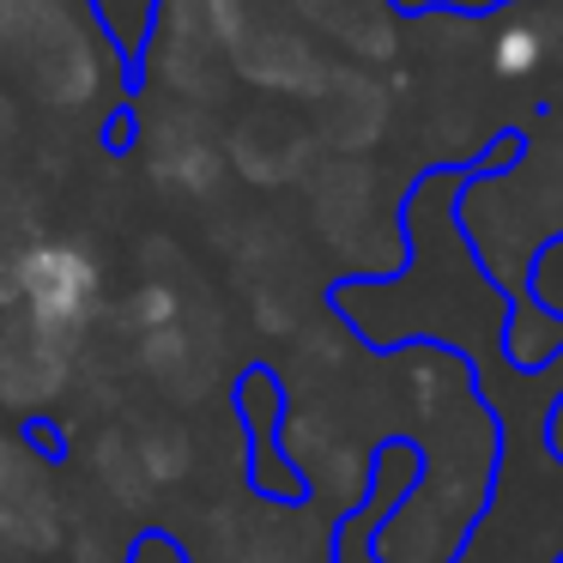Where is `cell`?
I'll return each instance as SVG.
<instances>
[{
	"instance_id": "1",
	"label": "cell",
	"mask_w": 563,
	"mask_h": 563,
	"mask_svg": "<svg viewBox=\"0 0 563 563\" xmlns=\"http://www.w3.org/2000/svg\"><path fill=\"white\" fill-rule=\"evenodd\" d=\"M13 291H19L13 309L25 321H37L55 340L79 345L103 303L98 255L79 243H62V236H31V243L13 249Z\"/></svg>"
},
{
	"instance_id": "2",
	"label": "cell",
	"mask_w": 563,
	"mask_h": 563,
	"mask_svg": "<svg viewBox=\"0 0 563 563\" xmlns=\"http://www.w3.org/2000/svg\"><path fill=\"white\" fill-rule=\"evenodd\" d=\"M74 352L79 345L55 340L49 328H37L19 309H7L0 316V406L25 412V418L55 406L67 394V382H74Z\"/></svg>"
},
{
	"instance_id": "3",
	"label": "cell",
	"mask_w": 563,
	"mask_h": 563,
	"mask_svg": "<svg viewBox=\"0 0 563 563\" xmlns=\"http://www.w3.org/2000/svg\"><path fill=\"white\" fill-rule=\"evenodd\" d=\"M152 67L183 103H212L224 91V49L212 43L207 0H158Z\"/></svg>"
},
{
	"instance_id": "4",
	"label": "cell",
	"mask_w": 563,
	"mask_h": 563,
	"mask_svg": "<svg viewBox=\"0 0 563 563\" xmlns=\"http://www.w3.org/2000/svg\"><path fill=\"white\" fill-rule=\"evenodd\" d=\"M0 545L55 551L62 545V503L49 490L37 449L19 437H0Z\"/></svg>"
},
{
	"instance_id": "5",
	"label": "cell",
	"mask_w": 563,
	"mask_h": 563,
	"mask_svg": "<svg viewBox=\"0 0 563 563\" xmlns=\"http://www.w3.org/2000/svg\"><path fill=\"white\" fill-rule=\"evenodd\" d=\"M231 67L273 98H316L333 62L309 43V31H291L285 19H255L249 37L231 49Z\"/></svg>"
},
{
	"instance_id": "6",
	"label": "cell",
	"mask_w": 563,
	"mask_h": 563,
	"mask_svg": "<svg viewBox=\"0 0 563 563\" xmlns=\"http://www.w3.org/2000/svg\"><path fill=\"white\" fill-rule=\"evenodd\" d=\"M146 170L152 183H164L170 195H212L224 183V146L207 128V115H195V103L164 110L146 134Z\"/></svg>"
},
{
	"instance_id": "7",
	"label": "cell",
	"mask_w": 563,
	"mask_h": 563,
	"mask_svg": "<svg viewBox=\"0 0 563 563\" xmlns=\"http://www.w3.org/2000/svg\"><path fill=\"white\" fill-rule=\"evenodd\" d=\"M19 62H25L31 86H37L49 103H62V110L91 103L98 86H103V43H98V31H91L79 13H67L62 25H55L37 49L19 55Z\"/></svg>"
},
{
	"instance_id": "8",
	"label": "cell",
	"mask_w": 563,
	"mask_h": 563,
	"mask_svg": "<svg viewBox=\"0 0 563 563\" xmlns=\"http://www.w3.org/2000/svg\"><path fill=\"white\" fill-rule=\"evenodd\" d=\"M316 122H321V140L340 152H364L382 140V128H388V91L376 86V79L364 74V67H328V79H321L316 98Z\"/></svg>"
},
{
	"instance_id": "9",
	"label": "cell",
	"mask_w": 563,
	"mask_h": 563,
	"mask_svg": "<svg viewBox=\"0 0 563 563\" xmlns=\"http://www.w3.org/2000/svg\"><path fill=\"white\" fill-rule=\"evenodd\" d=\"M309 146H316L309 128H297L291 115H279V110H261L231 134V164L249 176V183L279 188V183H291V176H303Z\"/></svg>"
},
{
	"instance_id": "10",
	"label": "cell",
	"mask_w": 563,
	"mask_h": 563,
	"mask_svg": "<svg viewBox=\"0 0 563 563\" xmlns=\"http://www.w3.org/2000/svg\"><path fill=\"white\" fill-rule=\"evenodd\" d=\"M291 7L316 31H328L345 55H357V62H388V55L400 49L388 0H291Z\"/></svg>"
},
{
	"instance_id": "11",
	"label": "cell",
	"mask_w": 563,
	"mask_h": 563,
	"mask_svg": "<svg viewBox=\"0 0 563 563\" xmlns=\"http://www.w3.org/2000/svg\"><path fill=\"white\" fill-rule=\"evenodd\" d=\"M140 369L158 388H170L176 400H200L212 388V376H219V352L207 340H195L183 321H170L158 333H140Z\"/></svg>"
},
{
	"instance_id": "12",
	"label": "cell",
	"mask_w": 563,
	"mask_h": 563,
	"mask_svg": "<svg viewBox=\"0 0 563 563\" xmlns=\"http://www.w3.org/2000/svg\"><path fill=\"white\" fill-rule=\"evenodd\" d=\"M369 170L364 164H352V158H333L328 170H321V183H316V219H321V231L333 236V243H352L357 236V224L369 219Z\"/></svg>"
},
{
	"instance_id": "13",
	"label": "cell",
	"mask_w": 563,
	"mask_h": 563,
	"mask_svg": "<svg viewBox=\"0 0 563 563\" xmlns=\"http://www.w3.org/2000/svg\"><path fill=\"white\" fill-rule=\"evenodd\" d=\"M545 55H551V13H533V7L497 19V31H490V43H485V62H490V74H497V79L539 74Z\"/></svg>"
},
{
	"instance_id": "14",
	"label": "cell",
	"mask_w": 563,
	"mask_h": 563,
	"mask_svg": "<svg viewBox=\"0 0 563 563\" xmlns=\"http://www.w3.org/2000/svg\"><path fill=\"white\" fill-rule=\"evenodd\" d=\"M128 449H134L146 485H183L188 466H195V442L176 424H140L134 437H128Z\"/></svg>"
},
{
	"instance_id": "15",
	"label": "cell",
	"mask_w": 563,
	"mask_h": 563,
	"mask_svg": "<svg viewBox=\"0 0 563 563\" xmlns=\"http://www.w3.org/2000/svg\"><path fill=\"white\" fill-rule=\"evenodd\" d=\"M91 25L115 55H140L158 31V0H91Z\"/></svg>"
},
{
	"instance_id": "16",
	"label": "cell",
	"mask_w": 563,
	"mask_h": 563,
	"mask_svg": "<svg viewBox=\"0 0 563 563\" xmlns=\"http://www.w3.org/2000/svg\"><path fill=\"white\" fill-rule=\"evenodd\" d=\"M62 19H67L62 0H0V49H7V55L37 49Z\"/></svg>"
},
{
	"instance_id": "17",
	"label": "cell",
	"mask_w": 563,
	"mask_h": 563,
	"mask_svg": "<svg viewBox=\"0 0 563 563\" xmlns=\"http://www.w3.org/2000/svg\"><path fill=\"white\" fill-rule=\"evenodd\" d=\"M170 321H183V291L176 285H164V279H140L134 291H128V303H122V328L134 333H158V328H170Z\"/></svg>"
},
{
	"instance_id": "18",
	"label": "cell",
	"mask_w": 563,
	"mask_h": 563,
	"mask_svg": "<svg viewBox=\"0 0 563 563\" xmlns=\"http://www.w3.org/2000/svg\"><path fill=\"white\" fill-rule=\"evenodd\" d=\"M261 19L255 0H207V25H212V43H219L224 55L236 49V43L249 37V25Z\"/></svg>"
},
{
	"instance_id": "19",
	"label": "cell",
	"mask_w": 563,
	"mask_h": 563,
	"mask_svg": "<svg viewBox=\"0 0 563 563\" xmlns=\"http://www.w3.org/2000/svg\"><path fill=\"white\" fill-rule=\"evenodd\" d=\"M533 291H539V303H551V309H563V236L539 255V273H533Z\"/></svg>"
},
{
	"instance_id": "20",
	"label": "cell",
	"mask_w": 563,
	"mask_h": 563,
	"mask_svg": "<svg viewBox=\"0 0 563 563\" xmlns=\"http://www.w3.org/2000/svg\"><path fill=\"white\" fill-rule=\"evenodd\" d=\"M551 442H558V454H563V406H558V418H551Z\"/></svg>"
},
{
	"instance_id": "21",
	"label": "cell",
	"mask_w": 563,
	"mask_h": 563,
	"mask_svg": "<svg viewBox=\"0 0 563 563\" xmlns=\"http://www.w3.org/2000/svg\"><path fill=\"white\" fill-rule=\"evenodd\" d=\"M551 49H563V25H558V19H551Z\"/></svg>"
},
{
	"instance_id": "22",
	"label": "cell",
	"mask_w": 563,
	"mask_h": 563,
	"mask_svg": "<svg viewBox=\"0 0 563 563\" xmlns=\"http://www.w3.org/2000/svg\"><path fill=\"white\" fill-rule=\"evenodd\" d=\"M7 134H13V115H7V110H0V140H7Z\"/></svg>"
},
{
	"instance_id": "23",
	"label": "cell",
	"mask_w": 563,
	"mask_h": 563,
	"mask_svg": "<svg viewBox=\"0 0 563 563\" xmlns=\"http://www.w3.org/2000/svg\"><path fill=\"white\" fill-rule=\"evenodd\" d=\"M558 563H563V558H558Z\"/></svg>"
}]
</instances>
